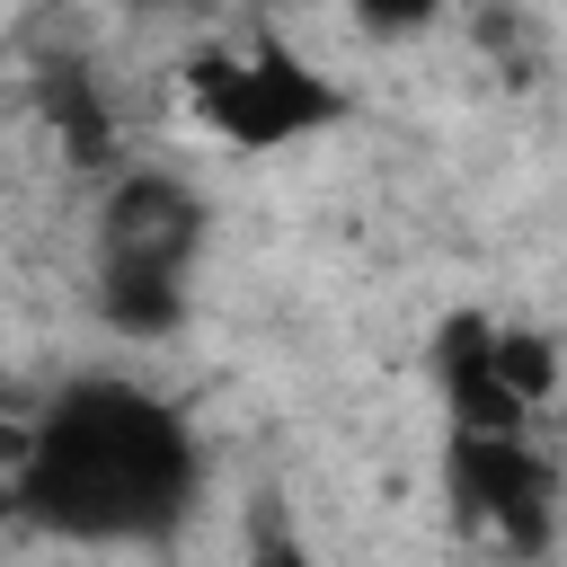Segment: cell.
<instances>
[{"label": "cell", "instance_id": "obj_1", "mask_svg": "<svg viewBox=\"0 0 567 567\" xmlns=\"http://www.w3.org/2000/svg\"><path fill=\"white\" fill-rule=\"evenodd\" d=\"M9 496L62 540H159L195 505V434L142 381H71L35 408V461Z\"/></svg>", "mask_w": 567, "mask_h": 567}, {"label": "cell", "instance_id": "obj_2", "mask_svg": "<svg viewBox=\"0 0 567 567\" xmlns=\"http://www.w3.org/2000/svg\"><path fill=\"white\" fill-rule=\"evenodd\" d=\"M204 248V204L168 168H124L97 213V310L115 337H168L186 319V257Z\"/></svg>", "mask_w": 567, "mask_h": 567}, {"label": "cell", "instance_id": "obj_3", "mask_svg": "<svg viewBox=\"0 0 567 567\" xmlns=\"http://www.w3.org/2000/svg\"><path fill=\"white\" fill-rule=\"evenodd\" d=\"M186 106H195L230 151H275V142H301V133L337 124V115H346V89L319 80L301 53H257V62L195 53V62H186Z\"/></svg>", "mask_w": 567, "mask_h": 567}, {"label": "cell", "instance_id": "obj_4", "mask_svg": "<svg viewBox=\"0 0 567 567\" xmlns=\"http://www.w3.org/2000/svg\"><path fill=\"white\" fill-rule=\"evenodd\" d=\"M452 505H461V523H470L478 540H496L505 558H532V549L549 540L558 478H549V461H540L523 434H505V443L452 434Z\"/></svg>", "mask_w": 567, "mask_h": 567}, {"label": "cell", "instance_id": "obj_5", "mask_svg": "<svg viewBox=\"0 0 567 567\" xmlns=\"http://www.w3.org/2000/svg\"><path fill=\"white\" fill-rule=\"evenodd\" d=\"M434 381H443L452 434L505 443V434H523V416H532V408L496 381V319H478V310H452V319L434 328Z\"/></svg>", "mask_w": 567, "mask_h": 567}, {"label": "cell", "instance_id": "obj_6", "mask_svg": "<svg viewBox=\"0 0 567 567\" xmlns=\"http://www.w3.org/2000/svg\"><path fill=\"white\" fill-rule=\"evenodd\" d=\"M35 106H44V124L62 133V151L71 159H115V115H106V97H97V80L80 71V62H44V80H35Z\"/></svg>", "mask_w": 567, "mask_h": 567}, {"label": "cell", "instance_id": "obj_7", "mask_svg": "<svg viewBox=\"0 0 567 567\" xmlns=\"http://www.w3.org/2000/svg\"><path fill=\"white\" fill-rule=\"evenodd\" d=\"M496 381H505L523 408H540V399L558 390V346H549L540 328H496Z\"/></svg>", "mask_w": 567, "mask_h": 567}, {"label": "cell", "instance_id": "obj_8", "mask_svg": "<svg viewBox=\"0 0 567 567\" xmlns=\"http://www.w3.org/2000/svg\"><path fill=\"white\" fill-rule=\"evenodd\" d=\"M434 9H443V0H354V18H363L372 35H416V27H434Z\"/></svg>", "mask_w": 567, "mask_h": 567}, {"label": "cell", "instance_id": "obj_9", "mask_svg": "<svg viewBox=\"0 0 567 567\" xmlns=\"http://www.w3.org/2000/svg\"><path fill=\"white\" fill-rule=\"evenodd\" d=\"M35 461V416H18V408H0V478H18Z\"/></svg>", "mask_w": 567, "mask_h": 567}, {"label": "cell", "instance_id": "obj_10", "mask_svg": "<svg viewBox=\"0 0 567 567\" xmlns=\"http://www.w3.org/2000/svg\"><path fill=\"white\" fill-rule=\"evenodd\" d=\"M257 567H301V558H292V549H266V558H257Z\"/></svg>", "mask_w": 567, "mask_h": 567}, {"label": "cell", "instance_id": "obj_11", "mask_svg": "<svg viewBox=\"0 0 567 567\" xmlns=\"http://www.w3.org/2000/svg\"><path fill=\"white\" fill-rule=\"evenodd\" d=\"M0 408H18V390H9V372H0ZM18 416H27V408H18Z\"/></svg>", "mask_w": 567, "mask_h": 567}]
</instances>
